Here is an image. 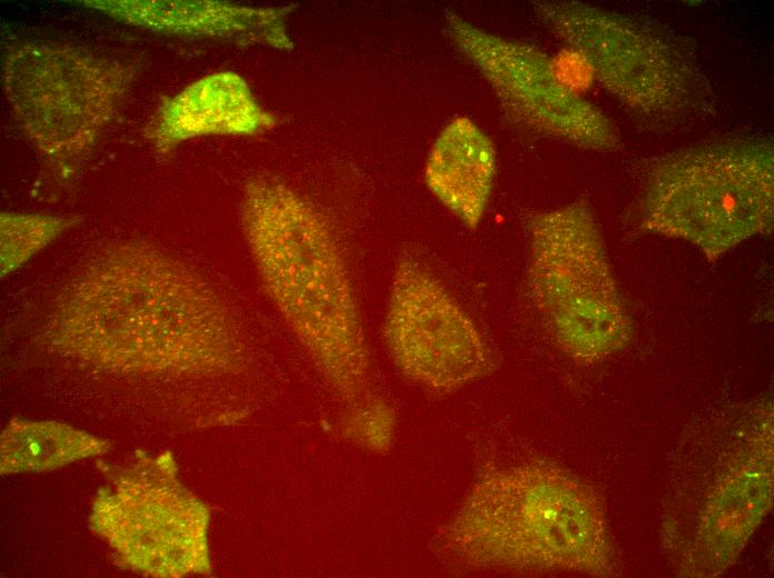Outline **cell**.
I'll use <instances>...</instances> for the list:
<instances>
[{
	"label": "cell",
	"mask_w": 774,
	"mask_h": 578,
	"mask_svg": "<svg viewBox=\"0 0 774 578\" xmlns=\"http://www.w3.org/2000/svg\"><path fill=\"white\" fill-rule=\"evenodd\" d=\"M162 459L112 475L115 490L96 502V530L129 567L152 576H175L186 565L189 537L182 496Z\"/></svg>",
	"instance_id": "9"
},
{
	"label": "cell",
	"mask_w": 774,
	"mask_h": 578,
	"mask_svg": "<svg viewBox=\"0 0 774 578\" xmlns=\"http://www.w3.org/2000/svg\"><path fill=\"white\" fill-rule=\"evenodd\" d=\"M271 118L255 101L236 73L219 72L199 79L166 99L146 129L158 152L182 140L205 134H248L270 126Z\"/></svg>",
	"instance_id": "10"
},
{
	"label": "cell",
	"mask_w": 774,
	"mask_h": 578,
	"mask_svg": "<svg viewBox=\"0 0 774 578\" xmlns=\"http://www.w3.org/2000/svg\"><path fill=\"white\" fill-rule=\"evenodd\" d=\"M533 299L563 350L592 362L622 349L631 321L587 208L537 216L528 270Z\"/></svg>",
	"instance_id": "5"
},
{
	"label": "cell",
	"mask_w": 774,
	"mask_h": 578,
	"mask_svg": "<svg viewBox=\"0 0 774 578\" xmlns=\"http://www.w3.org/2000/svg\"><path fill=\"white\" fill-rule=\"evenodd\" d=\"M706 509L703 521L704 548L713 565L726 566L744 546L771 504L772 477L768 462L741 465Z\"/></svg>",
	"instance_id": "13"
},
{
	"label": "cell",
	"mask_w": 774,
	"mask_h": 578,
	"mask_svg": "<svg viewBox=\"0 0 774 578\" xmlns=\"http://www.w3.org/2000/svg\"><path fill=\"white\" fill-rule=\"evenodd\" d=\"M445 30L515 120L586 146H599L607 138L601 116L538 50L487 32L455 13L446 16Z\"/></svg>",
	"instance_id": "8"
},
{
	"label": "cell",
	"mask_w": 774,
	"mask_h": 578,
	"mask_svg": "<svg viewBox=\"0 0 774 578\" xmlns=\"http://www.w3.org/2000/svg\"><path fill=\"white\" fill-rule=\"evenodd\" d=\"M385 338L399 369L430 391H456L494 369L492 350L473 320L411 257L394 271Z\"/></svg>",
	"instance_id": "7"
},
{
	"label": "cell",
	"mask_w": 774,
	"mask_h": 578,
	"mask_svg": "<svg viewBox=\"0 0 774 578\" xmlns=\"http://www.w3.org/2000/svg\"><path fill=\"white\" fill-rule=\"evenodd\" d=\"M51 343L107 368L199 372L231 362L226 305L183 262L140 241L112 245L56 296Z\"/></svg>",
	"instance_id": "1"
},
{
	"label": "cell",
	"mask_w": 774,
	"mask_h": 578,
	"mask_svg": "<svg viewBox=\"0 0 774 578\" xmlns=\"http://www.w3.org/2000/svg\"><path fill=\"white\" fill-rule=\"evenodd\" d=\"M455 570L609 575L613 550L601 505L552 466H487L435 538Z\"/></svg>",
	"instance_id": "2"
},
{
	"label": "cell",
	"mask_w": 774,
	"mask_h": 578,
	"mask_svg": "<svg viewBox=\"0 0 774 578\" xmlns=\"http://www.w3.org/2000/svg\"><path fill=\"white\" fill-rule=\"evenodd\" d=\"M244 232L265 291L340 391L364 388L367 353L353 285L325 219L296 191L250 181Z\"/></svg>",
	"instance_id": "3"
},
{
	"label": "cell",
	"mask_w": 774,
	"mask_h": 578,
	"mask_svg": "<svg viewBox=\"0 0 774 578\" xmlns=\"http://www.w3.org/2000/svg\"><path fill=\"white\" fill-rule=\"evenodd\" d=\"M78 220L79 217L1 212L2 276L19 268Z\"/></svg>",
	"instance_id": "15"
},
{
	"label": "cell",
	"mask_w": 774,
	"mask_h": 578,
	"mask_svg": "<svg viewBox=\"0 0 774 578\" xmlns=\"http://www.w3.org/2000/svg\"><path fill=\"white\" fill-rule=\"evenodd\" d=\"M109 447L108 441L61 422L13 419L1 435V472L50 470Z\"/></svg>",
	"instance_id": "14"
},
{
	"label": "cell",
	"mask_w": 774,
	"mask_h": 578,
	"mask_svg": "<svg viewBox=\"0 0 774 578\" xmlns=\"http://www.w3.org/2000/svg\"><path fill=\"white\" fill-rule=\"evenodd\" d=\"M496 172L489 138L467 118L452 120L427 159L425 180L434 196L463 223L476 228L487 208Z\"/></svg>",
	"instance_id": "12"
},
{
	"label": "cell",
	"mask_w": 774,
	"mask_h": 578,
	"mask_svg": "<svg viewBox=\"0 0 774 578\" xmlns=\"http://www.w3.org/2000/svg\"><path fill=\"white\" fill-rule=\"evenodd\" d=\"M652 175L645 225L718 257L767 228L772 219V162L742 148L684 155Z\"/></svg>",
	"instance_id": "6"
},
{
	"label": "cell",
	"mask_w": 774,
	"mask_h": 578,
	"mask_svg": "<svg viewBox=\"0 0 774 578\" xmlns=\"http://www.w3.org/2000/svg\"><path fill=\"white\" fill-rule=\"evenodd\" d=\"M139 68L67 44L26 41L6 49L2 83L24 136L69 177L117 116Z\"/></svg>",
	"instance_id": "4"
},
{
	"label": "cell",
	"mask_w": 774,
	"mask_h": 578,
	"mask_svg": "<svg viewBox=\"0 0 774 578\" xmlns=\"http://www.w3.org/2000/svg\"><path fill=\"white\" fill-rule=\"evenodd\" d=\"M83 6L128 24L180 34L261 41H287L281 12L214 1L86 0Z\"/></svg>",
	"instance_id": "11"
}]
</instances>
